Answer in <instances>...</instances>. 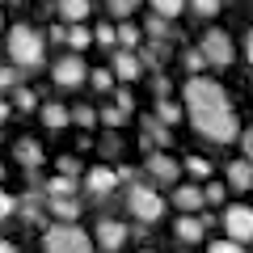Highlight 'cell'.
<instances>
[{
    "label": "cell",
    "mask_w": 253,
    "mask_h": 253,
    "mask_svg": "<svg viewBox=\"0 0 253 253\" xmlns=\"http://www.w3.org/2000/svg\"><path fill=\"white\" fill-rule=\"evenodd\" d=\"M224 232H228V241L249 245L253 241V207H245V203L224 207Z\"/></svg>",
    "instance_id": "6"
},
{
    "label": "cell",
    "mask_w": 253,
    "mask_h": 253,
    "mask_svg": "<svg viewBox=\"0 0 253 253\" xmlns=\"http://www.w3.org/2000/svg\"><path fill=\"white\" fill-rule=\"evenodd\" d=\"M76 169H81V165H76V161H72V156H63V161H59V173H68V177H72V173H76Z\"/></svg>",
    "instance_id": "42"
},
{
    "label": "cell",
    "mask_w": 253,
    "mask_h": 253,
    "mask_svg": "<svg viewBox=\"0 0 253 253\" xmlns=\"http://www.w3.org/2000/svg\"><path fill=\"white\" fill-rule=\"evenodd\" d=\"M203 228H207V224H203L199 215H181L173 232H177V241H181V245H194V241H203Z\"/></svg>",
    "instance_id": "14"
},
{
    "label": "cell",
    "mask_w": 253,
    "mask_h": 253,
    "mask_svg": "<svg viewBox=\"0 0 253 253\" xmlns=\"http://www.w3.org/2000/svg\"><path fill=\"white\" fill-rule=\"evenodd\" d=\"M42 123L51 126V131H59V126H68L72 118H68V110H63V106H55V101H51V106H42Z\"/></svg>",
    "instance_id": "21"
},
{
    "label": "cell",
    "mask_w": 253,
    "mask_h": 253,
    "mask_svg": "<svg viewBox=\"0 0 253 253\" xmlns=\"http://www.w3.org/2000/svg\"><path fill=\"white\" fill-rule=\"evenodd\" d=\"M68 118H72V123H81L84 131H89V126L97 123V110H89V106H76V110H68Z\"/></svg>",
    "instance_id": "25"
},
{
    "label": "cell",
    "mask_w": 253,
    "mask_h": 253,
    "mask_svg": "<svg viewBox=\"0 0 253 253\" xmlns=\"http://www.w3.org/2000/svg\"><path fill=\"white\" fill-rule=\"evenodd\" d=\"M126 224L123 219H97V245H101V253H118L126 245Z\"/></svg>",
    "instance_id": "10"
},
{
    "label": "cell",
    "mask_w": 253,
    "mask_h": 253,
    "mask_svg": "<svg viewBox=\"0 0 253 253\" xmlns=\"http://www.w3.org/2000/svg\"><path fill=\"white\" fill-rule=\"evenodd\" d=\"M13 101H17V110H34V106H38L34 93H30L26 84H17V89H13Z\"/></svg>",
    "instance_id": "32"
},
{
    "label": "cell",
    "mask_w": 253,
    "mask_h": 253,
    "mask_svg": "<svg viewBox=\"0 0 253 253\" xmlns=\"http://www.w3.org/2000/svg\"><path fill=\"white\" fill-rule=\"evenodd\" d=\"M84 186H89V194H97V199H106L110 190L118 186V177H114V169H106V165H97V169H89V173H84Z\"/></svg>",
    "instance_id": "11"
},
{
    "label": "cell",
    "mask_w": 253,
    "mask_h": 253,
    "mask_svg": "<svg viewBox=\"0 0 253 253\" xmlns=\"http://www.w3.org/2000/svg\"><path fill=\"white\" fill-rule=\"evenodd\" d=\"M0 26H4V17H0Z\"/></svg>",
    "instance_id": "48"
},
{
    "label": "cell",
    "mask_w": 253,
    "mask_h": 253,
    "mask_svg": "<svg viewBox=\"0 0 253 253\" xmlns=\"http://www.w3.org/2000/svg\"><path fill=\"white\" fill-rule=\"evenodd\" d=\"M42 194H76V181L68 177V173H59V177H51L42 186Z\"/></svg>",
    "instance_id": "23"
},
{
    "label": "cell",
    "mask_w": 253,
    "mask_h": 253,
    "mask_svg": "<svg viewBox=\"0 0 253 253\" xmlns=\"http://www.w3.org/2000/svg\"><path fill=\"white\" fill-rule=\"evenodd\" d=\"M245 59H249V68H253V30H249V38H245Z\"/></svg>",
    "instance_id": "45"
},
{
    "label": "cell",
    "mask_w": 253,
    "mask_h": 253,
    "mask_svg": "<svg viewBox=\"0 0 253 253\" xmlns=\"http://www.w3.org/2000/svg\"><path fill=\"white\" fill-rule=\"evenodd\" d=\"M199 55L211 63V68H228V63L236 59L232 38H228L224 30H207V34H203V42H199Z\"/></svg>",
    "instance_id": "5"
},
{
    "label": "cell",
    "mask_w": 253,
    "mask_h": 253,
    "mask_svg": "<svg viewBox=\"0 0 253 253\" xmlns=\"http://www.w3.org/2000/svg\"><path fill=\"white\" fill-rule=\"evenodd\" d=\"M13 211H17V199H13L9 190H0V219H9Z\"/></svg>",
    "instance_id": "36"
},
{
    "label": "cell",
    "mask_w": 253,
    "mask_h": 253,
    "mask_svg": "<svg viewBox=\"0 0 253 253\" xmlns=\"http://www.w3.org/2000/svg\"><path fill=\"white\" fill-rule=\"evenodd\" d=\"M55 4H59L63 21H84L89 17V0H55Z\"/></svg>",
    "instance_id": "18"
},
{
    "label": "cell",
    "mask_w": 253,
    "mask_h": 253,
    "mask_svg": "<svg viewBox=\"0 0 253 253\" xmlns=\"http://www.w3.org/2000/svg\"><path fill=\"white\" fill-rule=\"evenodd\" d=\"M93 38H97L101 46H114V26H97V30H93Z\"/></svg>",
    "instance_id": "39"
},
{
    "label": "cell",
    "mask_w": 253,
    "mask_h": 253,
    "mask_svg": "<svg viewBox=\"0 0 253 253\" xmlns=\"http://www.w3.org/2000/svg\"><path fill=\"white\" fill-rule=\"evenodd\" d=\"M131 4H139V0H131Z\"/></svg>",
    "instance_id": "49"
},
{
    "label": "cell",
    "mask_w": 253,
    "mask_h": 253,
    "mask_svg": "<svg viewBox=\"0 0 253 253\" xmlns=\"http://www.w3.org/2000/svg\"><path fill=\"white\" fill-rule=\"evenodd\" d=\"M161 51H165L161 42H152V46H144V51H139V63H144V68H161Z\"/></svg>",
    "instance_id": "27"
},
{
    "label": "cell",
    "mask_w": 253,
    "mask_h": 253,
    "mask_svg": "<svg viewBox=\"0 0 253 253\" xmlns=\"http://www.w3.org/2000/svg\"><path fill=\"white\" fill-rule=\"evenodd\" d=\"M186 169L194 173V177H207V173H211V165L203 161V156H186Z\"/></svg>",
    "instance_id": "35"
},
{
    "label": "cell",
    "mask_w": 253,
    "mask_h": 253,
    "mask_svg": "<svg viewBox=\"0 0 253 253\" xmlns=\"http://www.w3.org/2000/svg\"><path fill=\"white\" fill-rule=\"evenodd\" d=\"M241 148H245V161L253 165V131H245V135H241Z\"/></svg>",
    "instance_id": "41"
},
{
    "label": "cell",
    "mask_w": 253,
    "mask_h": 253,
    "mask_svg": "<svg viewBox=\"0 0 253 253\" xmlns=\"http://www.w3.org/2000/svg\"><path fill=\"white\" fill-rule=\"evenodd\" d=\"M156 118H161L165 126H173V123H181V118H186V110H181L177 101H169V97H161V101H156Z\"/></svg>",
    "instance_id": "19"
},
{
    "label": "cell",
    "mask_w": 253,
    "mask_h": 253,
    "mask_svg": "<svg viewBox=\"0 0 253 253\" xmlns=\"http://www.w3.org/2000/svg\"><path fill=\"white\" fill-rule=\"evenodd\" d=\"M190 9L199 13V17H215V13H219V0H190Z\"/></svg>",
    "instance_id": "33"
},
{
    "label": "cell",
    "mask_w": 253,
    "mask_h": 253,
    "mask_svg": "<svg viewBox=\"0 0 253 253\" xmlns=\"http://www.w3.org/2000/svg\"><path fill=\"white\" fill-rule=\"evenodd\" d=\"M17 207H21V215H26V224H38V219H46V215H42V207H38V199H21Z\"/></svg>",
    "instance_id": "26"
},
{
    "label": "cell",
    "mask_w": 253,
    "mask_h": 253,
    "mask_svg": "<svg viewBox=\"0 0 253 253\" xmlns=\"http://www.w3.org/2000/svg\"><path fill=\"white\" fill-rule=\"evenodd\" d=\"M139 72H144V63H139L135 51H123V46H114V55H110V76H118L123 84L139 81Z\"/></svg>",
    "instance_id": "8"
},
{
    "label": "cell",
    "mask_w": 253,
    "mask_h": 253,
    "mask_svg": "<svg viewBox=\"0 0 253 253\" xmlns=\"http://www.w3.org/2000/svg\"><path fill=\"white\" fill-rule=\"evenodd\" d=\"M173 203L181 207V215H194L203 207V190L199 186H173Z\"/></svg>",
    "instance_id": "13"
},
{
    "label": "cell",
    "mask_w": 253,
    "mask_h": 253,
    "mask_svg": "<svg viewBox=\"0 0 253 253\" xmlns=\"http://www.w3.org/2000/svg\"><path fill=\"white\" fill-rule=\"evenodd\" d=\"M89 81H93V89H101V93L114 89V76H110V68H97V72H89Z\"/></svg>",
    "instance_id": "28"
},
{
    "label": "cell",
    "mask_w": 253,
    "mask_h": 253,
    "mask_svg": "<svg viewBox=\"0 0 253 253\" xmlns=\"http://www.w3.org/2000/svg\"><path fill=\"white\" fill-rule=\"evenodd\" d=\"M106 4H110V13H114V17H131V9H135L131 0H106Z\"/></svg>",
    "instance_id": "37"
},
{
    "label": "cell",
    "mask_w": 253,
    "mask_h": 253,
    "mask_svg": "<svg viewBox=\"0 0 253 253\" xmlns=\"http://www.w3.org/2000/svg\"><path fill=\"white\" fill-rule=\"evenodd\" d=\"M169 126H165L161 123V118H148V123H144V144L148 148H165V144H169Z\"/></svg>",
    "instance_id": "16"
},
{
    "label": "cell",
    "mask_w": 253,
    "mask_h": 253,
    "mask_svg": "<svg viewBox=\"0 0 253 253\" xmlns=\"http://www.w3.org/2000/svg\"><path fill=\"white\" fill-rule=\"evenodd\" d=\"M186 9V0H152V13L156 17H177Z\"/></svg>",
    "instance_id": "24"
},
{
    "label": "cell",
    "mask_w": 253,
    "mask_h": 253,
    "mask_svg": "<svg viewBox=\"0 0 253 253\" xmlns=\"http://www.w3.org/2000/svg\"><path fill=\"white\" fill-rule=\"evenodd\" d=\"M97 123H106V126H123V123H126V114H123L118 106H106V110L97 114Z\"/></svg>",
    "instance_id": "29"
},
{
    "label": "cell",
    "mask_w": 253,
    "mask_h": 253,
    "mask_svg": "<svg viewBox=\"0 0 253 253\" xmlns=\"http://www.w3.org/2000/svg\"><path fill=\"white\" fill-rule=\"evenodd\" d=\"M181 110L190 114L194 131H199L203 139H211V144H232V139L241 135V123H236V114H232L228 93L219 89L215 81H207V76H190L186 81V106Z\"/></svg>",
    "instance_id": "1"
},
{
    "label": "cell",
    "mask_w": 253,
    "mask_h": 253,
    "mask_svg": "<svg viewBox=\"0 0 253 253\" xmlns=\"http://www.w3.org/2000/svg\"><path fill=\"white\" fill-rule=\"evenodd\" d=\"M0 253H17V245H13V241H0Z\"/></svg>",
    "instance_id": "46"
},
{
    "label": "cell",
    "mask_w": 253,
    "mask_h": 253,
    "mask_svg": "<svg viewBox=\"0 0 253 253\" xmlns=\"http://www.w3.org/2000/svg\"><path fill=\"white\" fill-rule=\"evenodd\" d=\"M186 68H190V72H194V76H199L203 68H207V59H203L199 51H186Z\"/></svg>",
    "instance_id": "38"
},
{
    "label": "cell",
    "mask_w": 253,
    "mask_h": 253,
    "mask_svg": "<svg viewBox=\"0 0 253 253\" xmlns=\"http://www.w3.org/2000/svg\"><path fill=\"white\" fill-rule=\"evenodd\" d=\"M42 51H46V38L30 26H13L9 30V59L13 68H38L42 63Z\"/></svg>",
    "instance_id": "2"
},
{
    "label": "cell",
    "mask_w": 253,
    "mask_h": 253,
    "mask_svg": "<svg viewBox=\"0 0 253 253\" xmlns=\"http://www.w3.org/2000/svg\"><path fill=\"white\" fill-rule=\"evenodd\" d=\"M114 177H118V181H135V169H126V165H118V169H114Z\"/></svg>",
    "instance_id": "44"
},
{
    "label": "cell",
    "mask_w": 253,
    "mask_h": 253,
    "mask_svg": "<svg viewBox=\"0 0 253 253\" xmlns=\"http://www.w3.org/2000/svg\"><path fill=\"white\" fill-rule=\"evenodd\" d=\"M114 106H118V110H123V114H131V93H126V89H123V93H118V101H114Z\"/></svg>",
    "instance_id": "43"
},
{
    "label": "cell",
    "mask_w": 253,
    "mask_h": 253,
    "mask_svg": "<svg viewBox=\"0 0 253 253\" xmlns=\"http://www.w3.org/2000/svg\"><path fill=\"white\" fill-rule=\"evenodd\" d=\"M114 46L135 51V46H139V30H135V26H118V30H114Z\"/></svg>",
    "instance_id": "22"
},
{
    "label": "cell",
    "mask_w": 253,
    "mask_h": 253,
    "mask_svg": "<svg viewBox=\"0 0 253 253\" xmlns=\"http://www.w3.org/2000/svg\"><path fill=\"white\" fill-rule=\"evenodd\" d=\"M55 84H63V89H76V84H84V59L81 55H63V59H55Z\"/></svg>",
    "instance_id": "9"
},
{
    "label": "cell",
    "mask_w": 253,
    "mask_h": 253,
    "mask_svg": "<svg viewBox=\"0 0 253 253\" xmlns=\"http://www.w3.org/2000/svg\"><path fill=\"white\" fill-rule=\"evenodd\" d=\"M228 186L232 190H253V165L249 161H232L228 165Z\"/></svg>",
    "instance_id": "15"
},
{
    "label": "cell",
    "mask_w": 253,
    "mask_h": 253,
    "mask_svg": "<svg viewBox=\"0 0 253 253\" xmlns=\"http://www.w3.org/2000/svg\"><path fill=\"white\" fill-rule=\"evenodd\" d=\"M9 114H13V110H9V101H0V123H4Z\"/></svg>",
    "instance_id": "47"
},
{
    "label": "cell",
    "mask_w": 253,
    "mask_h": 253,
    "mask_svg": "<svg viewBox=\"0 0 253 253\" xmlns=\"http://www.w3.org/2000/svg\"><path fill=\"white\" fill-rule=\"evenodd\" d=\"M148 34L152 38H169L173 30H169V17H148Z\"/></svg>",
    "instance_id": "31"
},
{
    "label": "cell",
    "mask_w": 253,
    "mask_h": 253,
    "mask_svg": "<svg viewBox=\"0 0 253 253\" xmlns=\"http://www.w3.org/2000/svg\"><path fill=\"white\" fill-rule=\"evenodd\" d=\"M17 68H13V63H9V68H0V93H13V89H17Z\"/></svg>",
    "instance_id": "30"
},
{
    "label": "cell",
    "mask_w": 253,
    "mask_h": 253,
    "mask_svg": "<svg viewBox=\"0 0 253 253\" xmlns=\"http://www.w3.org/2000/svg\"><path fill=\"white\" fill-rule=\"evenodd\" d=\"M207 253H245V245H236V241H211Z\"/></svg>",
    "instance_id": "34"
},
{
    "label": "cell",
    "mask_w": 253,
    "mask_h": 253,
    "mask_svg": "<svg viewBox=\"0 0 253 253\" xmlns=\"http://www.w3.org/2000/svg\"><path fill=\"white\" fill-rule=\"evenodd\" d=\"M42 249H46V253H93V241H89L76 224L63 219V224H51V228L42 232Z\"/></svg>",
    "instance_id": "4"
},
{
    "label": "cell",
    "mask_w": 253,
    "mask_h": 253,
    "mask_svg": "<svg viewBox=\"0 0 253 253\" xmlns=\"http://www.w3.org/2000/svg\"><path fill=\"white\" fill-rule=\"evenodd\" d=\"M203 203H215L219 207V203H224V186H207L203 190Z\"/></svg>",
    "instance_id": "40"
},
{
    "label": "cell",
    "mask_w": 253,
    "mask_h": 253,
    "mask_svg": "<svg viewBox=\"0 0 253 253\" xmlns=\"http://www.w3.org/2000/svg\"><path fill=\"white\" fill-rule=\"evenodd\" d=\"M144 169H148V177H152V181H161V186H173V181L181 177V165L173 161L169 152H148Z\"/></svg>",
    "instance_id": "7"
},
{
    "label": "cell",
    "mask_w": 253,
    "mask_h": 253,
    "mask_svg": "<svg viewBox=\"0 0 253 253\" xmlns=\"http://www.w3.org/2000/svg\"><path fill=\"white\" fill-rule=\"evenodd\" d=\"M126 211H131L139 224H156V219L165 215V199L156 194V186H148V181H131V190H126Z\"/></svg>",
    "instance_id": "3"
},
{
    "label": "cell",
    "mask_w": 253,
    "mask_h": 253,
    "mask_svg": "<svg viewBox=\"0 0 253 253\" xmlns=\"http://www.w3.org/2000/svg\"><path fill=\"white\" fill-rule=\"evenodd\" d=\"M13 152H17V161L26 165V169H38V165H42V148H38L34 139H17V148H13Z\"/></svg>",
    "instance_id": "17"
},
{
    "label": "cell",
    "mask_w": 253,
    "mask_h": 253,
    "mask_svg": "<svg viewBox=\"0 0 253 253\" xmlns=\"http://www.w3.org/2000/svg\"><path fill=\"white\" fill-rule=\"evenodd\" d=\"M63 42L72 46V51H84V46L93 42V34L84 30V21H72V26H68V38H63Z\"/></svg>",
    "instance_id": "20"
},
{
    "label": "cell",
    "mask_w": 253,
    "mask_h": 253,
    "mask_svg": "<svg viewBox=\"0 0 253 253\" xmlns=\"http://www.w3.org/2000/svg\"><path fill=\"white\" fill-rule=\"evenodd\" d=\"M46 207H51L55 219H76V215H81V203H76V194H46Z\"/></svg>",
    "instance_id": "12"
}]
</instances>
